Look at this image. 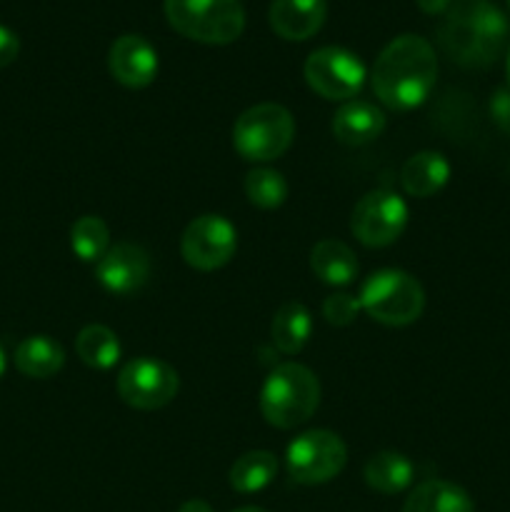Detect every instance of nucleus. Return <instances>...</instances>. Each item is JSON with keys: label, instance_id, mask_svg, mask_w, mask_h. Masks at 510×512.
I'll return each instance as SVG.
<instances>
[{"label": "nucleus", "instance_id": "aec40b11", "mask_svg": "<svg viewBox=\"0 0 510 512\" xmlns=\"http://www.w3.org/2000/svg\"><path fill=\"white\" fill-rule=\"evenodd\" d=\"M313 335V315L303 303H283L275 313L273 325H270V338L273 345L283 355H298L308 345Z\"/></svg>", "mask_w": 510, "mask_h": 512}, {"label": "nucleus", "instance_id": "473e14b6", "mask_svg": "<svg viewBox=\"0 0 510 512\" xmlns=\"http://www.w3.org/2000/svg\"><path fill=\"white\" fill-rule=\"evenodd\" d=\"M505 75H508V85H510V48H508V58H505Z\"/></svg>", "mask_w": 510, "mask_h": 512}, {"label": "nucleus", "instance_id": "20e7f679", "mask_svg": "<svg viewBox=\"0 0 510 512\" xmlns=\"http://www.w3.org/2000/svg\"><path fill=\"white\" fill-rule=\"evenodd\" d=\"M165 18L175 33L205 45H228L243 35L240 0H165Z\"/></svg>", "mask_w": 510, "mask_h": 512}, {"label": "nucleus", "instance_id": "c756f323", "mask_svg": "<svg viewBox=\"0 0 510 512\" xmlns=\"http://www.w3.org/2000/svg\"><path fill=\"white\" fill-rule=\"evenodd\" d=\"M178 512H215L205 500H188V503L180 505Z\"/></svg>", "mask_w": 510, "mask_h": 512}, {"label": "nucleus", "instance_id": "393cba45", "mask_svg": "<svg viewBox=\"0 0 510 512\" xmlns=\"http://www.w3.org/2000/svg\"><path fill=\"white\" fill-rule=\"evenodd\" d=\"M245 195L255 208L275 210L288 198V183L283 175L273 168H255L245 175Z\"/></svg>", "mask_w": 510, "mask_h": 512}, {"label": "nucleus", "instance_id": "7ed1b4c3", "mask_svg": "<svg viewBox=\"0 0 510 512\" xmlns=\"http://www.w3.org/2000/svg\"><path fill=\"white\" fill-rule=\"evenodd\" d=\"M320 405V383L310 368L283 363L270 370L260 390V413L278 430H293L308 423Z\"/></svg>", "mask_w": 510, "mask_h": 512}, {"label": "nucleus", "instance_id": "b1692460", "mask_svg": "<svg viewBox=\"0 0 510 512\" xmlns=\"http://www.w3.org/2000/svg\"><path fill=\"white\" fill-rule=\"evenodd\" d=\"M70 248L83 263H98L110 250V230L98 215H83L70 228Z\"/></svg>", "mask_w": 510, "mask_h": 512}, {"label": "nucleus", "instance_id": "4468645a", "mask_svg": "<svg viewBox=\"0 0 510 512\" xmlns=\"http://www.w3.org/2000/svg\"><path fill=\"white\" fill-rule=\"evenodd\" d=\"M325 15V0H273L268 20L283 40H308L323 28Z\"/></svg>", "mask_w": 510, "mask_h": 512}, {"label": "nucleus", "instance_id": "ddd939ff", "mask_svg": "<svg viewBox=\"0 0 510 512\" xmlns=\"http://www.w3.org/2000/svg\"><path fill=\"white\" fill-rule=\"evenodd\" d=\"M108 70L125 88H148L158 75V53L143 35H120L110 45Z\"/></svg>", "mask_w": 510, "mask_h": 512}, {"label": "nucleus", "instance_id": "2eb2a0df", "mask_svg": "<svg viewBox=\"0 0 510 512\" xmlns=\"http://www.w3.org/2000/svg\"><path fill=\"white\" fill-rule=\"evenodd\" d=\"M333 135L338 143L358 148L373 143L385 130V113L368 100H348L333 115Z\"/></svg>", "mask_w": 510, "mask_h": 512}, {"label": "nucleus", "instance_id": "6e6552de", "mask_svg": "<svg viewBox=\"0 0 510 512\" xmlns=\"http://www.w3.org/2000/svg\"><path fill=\"white\" fill-rule=\"evenodd\" d=\"M120 400L135 410H160L173 403L180 390V378L173 365L160 358H135L120 368L115 380Z\"/></svg>", "mask_w": 510, "mask_h": 512}, {"label": "nucleus", "instance_id": "2f4dec72", "mask_svg": "<svg viewBox=\"0 0 510 512\" xmlns=\"http://www.w3.org/2000/svg\"><path fill=\"white\" fill-rule=\"evenodd\" d=\"M233 512H268L263 508H255V505H248V508H240V510H233Z\"/></svg>", "mask_w": 510, "mask_h": 512}, {"label": "nucleus", "instance_id": "4be33fe9", "mask_svg": "<svg viewBox=\"0 0 510 512\" xmlns=\"http://www.w3.org/2000/svg\"><path fill=\"white\" fill-rule=\"evenodd\" d=\"M275 475H278V458L268 450H250L235 460L228 480L235 493L250 495L268 488Z\"/></svg>", "mask_w": 510, "mask_h": 512}, {"label": "nucleus", "instance_id": "72a5a7b5", "mask_svg": "<svg viewBox=\"0 0 510 512\" xmlns=\"http://www.w3.org/2000/svg\"><path fill=\"white\" fill-rule=\"evenodd\" d=\"M508 8H510V0H508Z\"/></svg>", "mask_w": 510, "mask_h": 512}, {"label": "nucleus", "instance_id": "6ab92c4d", "mask_svg": "<svg viewBox=\"0 0 510 512\" xmlns=\"http://www.w3.org/2000/svg\"><path fill=\"white\" fill-rule=\"evenodd\" d=\"M310 270L325 285L343 288V285L353 283L355 275H358V260H355V253L348 245L328 238L320 240L313 253H310Z\"/></svg>", "mask_w": 510, "mask_h": 512}, {"label": "nucleus", "instance_id": "a878e982", "mask_svg": "<svg viewBox=\"0 0 510 512\" xmlns=\"http://www.w3.org/2000/svg\"><path fill=\"white\" fill-rule=\"evenodd\" d=\"M360 310H363L360 308V300L355 298V295H348V293L328 295L323 303L325 320H328L330 325H335V328H345V325L353 323V320L358 318Z\"/></svg>", "mask_w": 510, "mask_h": 512}, {"label": "nucleus", "instance_id": "9d476101", "mask_svg": "<svg viewBox=\"0 0 510 512\" xmlns=\"http://www.w3.org/2000/svg\"><path fill=\"white\" fill-rule=\"evenodd\" d=\"M305 80L325 100H345L360 93L365 83V65L350 50L338 45H325L313 50L305 60Z\"/></svg>", "mask_w": 510, "mask_h": 512}, {"label": "nucleus", "instance_id": "dca6fc26", "mask_svg": "<svg viewBox=\"0 0 510 512\" xmlns=\"http://www.w3.org/2000/svg\"><path fill=\"white\" fill-rule=\"evenodd\" d=\"M448 180L450 163L443 153H435V150L415 153L413 158L405 160L403 170H400V183H403L405 193L413 198H430V195L440 193Z\"/></svg>", "mask_w": 510, "mask_h": 512}, {"label": "nucleus", "instance_id": "f03ea898", "mask_svg": "<svg viewBox=\"0 0 510 512\" xmlns=\"http://www.w3.org/2000/svg\"><path fill=\"white\" fill-rule=\"evenodd\" d=\"M510 23L490 0H458L440 25V45L463 68H488L500 58Z\"/></svg>", "mask_w": 510, "mask_h": 512}, {"label": "nucleus", "instance_id": "9b49d317", "mask_svg": "<svg viewBox=\"0 0 510 512\" xmlns=\"http://www.w3.org/2000/svg\"><path fill=\"white\" fill-rule=\"evenodd\" d=\"M238 250V230L223 215H200L185 228L180 238V253L183 260L195 270H218L233 260Z\"/></svg>", "mask_w": 510, "mask_h": 512}, {"label": "nucleus", "instance_id": "a211bd4d", "mask_svg": "<svg viewBox=\"0 0 510 512\" xmlns=\"http://www.w3.org/2000/svg\"><path fill=\"white\" fill-rule=\"evenodd\" d=\"M65 365V350L50 335H30L15 348V368L35 380L53 378Z\"/></svg>", "mask_w": 510, "mask_h": 512}, {"label": "nucleus", "instance_id": "f3484780", "mask_svg": "<svg viewBox=\"0 0 510 512\" xmlns=\"http://www.w3.org/2000/svg\"><path fill=\"white\" fill-rule=\"evenodd\" d=\"M403 512H475L468 490L450 480H425L410 490Z\"/></svg>", "mask_w": 510, "mask_h": 512}, {"label": "nucleus", "instance_id": "bb28decb", "mask_svg": "<svg viewBox=\"0 0 510 512\" xmlns=\"http://www.w3.org/2000/svg\"><path fill=\"white\" fill-rule=\"evenodd\" d=\"M490 113L500 128L510 130V90H495L490 100Z\"/></svg>", "mask_w": 510, "mask_h": 512}, {"label": "nucleus", "instance_id": "423d86ee", "mask_svg": "<svg viewBox=\"0 0 510 512\" xmlns=\"http://www.w3.org/2000/svg\"><path fill=\"white\" fill-rule=\"evenodd\" d=\"M295 120L278 103H260L245 110L233 125V145L250 163H270L293 145Z\"/></svg>", "mask_w": 510, "mask_h": 512}, {"label": "nucleus", "instance_id": "c85d7f7f", "mask_svg": "<svg viewBox=\"0 0 510 512\" xmlns=\"http://www.w3.org/2000/svg\"><path fill=\"white\" fill-rule=\"evenodd\" d=\"M420 10L428 15H440L450 5V0H418Z\"/></svg>", "mask_w": 510, "mask_h": 512}, {"label": "nucleus", "instance_id": "7c9ffc66", "mask_svg": "<svg viewBox=\"0 0 510 512\" xmlns=\"http://www.w3.org/2000/svg\"><path fill=\"white\" fill-rule=\"evenodd\" d=\"M5 365H8V360H5V350H3V345H0V378H3V373H5Z\"/></svg>", "mask_w": 510, "mask_h": 512}, {"label": "nucleus", "instance_id": "cd10ccee", "mask_svg": "<svg viewBox=\"0 0 510 512\" xmlns=\"http://www.w3.org/2000/svg\"><path fill=\"white\" fill-rule=\"evenodd\" d=\"M18 53H20L18 35H15L10 28H5V25H0V68L13 63V60L18 58Z\"/></svg>", "mask_w": 510, "mask_h": 512}, {"label": "nucleus", "instance_id": "0eeeda50", "mask_svg": "<svg viewBox=\"0 0 510 512\" xmlns=\"http://www.w3.org/2000/svg\"><path fill=\"white\" fill-rule=\"evenodd\" d=\"M348 463V448L338 433L330 430H308L288 445L285 465L293 483L323 485L338 478Z\"/></svg>", "mask_w": 510, "mask_h": 512}, {"label": "nucleus", "instance_id": "f8f14e48", "mask_svg": "<svg viewBox=\"0 0 510 512\" xmlns=\"http://www.w3.org/2000/svg\"><path fill=\"white\" fill-rule=\"evenodd\" d=\"M95 278L108 293L133 295L148 283L150 255L138 243H115L95 263Z\"/></svg>", "mask_w": 510, "mask_h": 512}, {"label": "nucleus", "instance_id": "5701e85b", "mask_svg": "<svg viewBox=\"0 0 510 512\" xmlns=\"http://www.w3.org/2000/svg\"><path fill=\"white\" fill-rule=\"evenodd\" d=\"M75 353L88 368L110 370L120 360V340L105 325H85L75 338Z\"/></svg>", "mask_w": 510, "mask_h": 512}, {"label": "nucleus", "instance_id": "412c9836", "mask_svg": "<svg viewBox=\"0 0 510 512\" xmlns=\"http://www.w3.org/2000/svg\"><path fill=\"white\" fill-rule=\"evenodd\" d=\"M365 483L380 495H398L413 483L415 468L403 453L383 450L365 463Z\"/></svg>", "mask_w": 510, "mask_h": 512}, {"label": "nucleus", "instance_id": "39448f33", "mask_svg": "<svg viewBox=\"0 0 510 512\" xmlns=\"http://www.w3.org/2000/svg\"><path fill=\"white\" fill-rule=\"evenodd\" d=\"M360 308L375 320V323L403 328L415 323L423 315L425 293L423 285L413 275L403 270L385 268L370 275L360 288Z\"/></svg>", "mask_w": 510, "mask_h": 512}, {"label": "nucleus", "instance_id": "1a4fd4ad", "mask_svg": "<svg viewBox=\"0 0 510 512\" xmlns=\"http://www.w3.org/2000/svg\"><path fill=\"white\" fill-rule=\"evenodd\" d=\"M408 225V205L393 190H370L355 203L350 230L365 248H388Z\"/></svg>", "mask_w": 510, "mask_h": 512}, {"label": "nucleus", "instance_id": "f257e3e1", "mask_svg": "<svg viewBox=\"0 0 510 512\" xmlns=\"http://www.w3.org/2000/svg\"><path fill=\"white\" fill-rule=\"evenodd\" d=\"M375 98L390 110H413L430 98L438 80L433 45L420 35L390 40L373 65Z\"/></svg>", "mask_w": 510, "mask_h": 512}]
</instances>
